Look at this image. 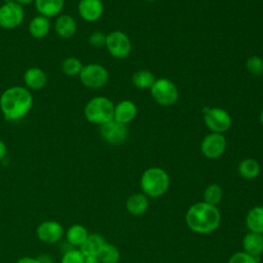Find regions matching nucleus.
Returning a JSON list of instances; mask_svg holds the SVG:
<instances>
[{"label":"nucleus","instance_id":"58836bf2","mask_svg":"<svg viewBox=\"0 0 263 263\" xmlns=\"http://www.w3.org/2000/svg\"><path fill=\"white\" fill-rule=\"evenodd\" d=\"M4 3H11V2H15V0H3Z\"/></svg>","mask_w":263,"mask_h":263},{"label":"nucleus","instance_id":"c85d7f7f","mask_svg":"<svg viewBox=\"0 0 263 263\" xmlns=\"http://www.w3.org/2000/svg\"><path fill=\"white\" fill-rule=\"evenodd\" d=\"M246 67H247V70L255 76L263 75V60L258 55L250 57L247 60Z\"/></svg>","mask_w":263,"mask_h":263},{"label":"nucleus","instance_id":"b1692460","mask_svg":"<svg viewBox=\"0 0 263 263\" xmlns=\"http://www.w3.org/2000/svg\"><path fill=\"white\" fill-rule=\"evenodd\" d=\"M238 174L247 180H252L260 175L261 167L259 162L254 158H246L238 164Z\"/></svg>","mask_w":263,"mask_h":263},{"label":"nucleus","instance_id":"1a4fd4ad","mask_svg":"<svg viewBox=\"0 0 263 263\" xmlns=\"http://www.w3.org/2000/svg\"><path fill=\"white\" fill-rule=\"evenodd\" d=\"M204 123L212 133L223 134L231 126V117L222 108H210L204 111Z\"/></svg>","mask_w":263,"mask_h":263},{"label":"nucleus","instance_id":"f03ea898","mask_svg":"<svg viewBox=\"0 0 263 263\" xmlns=\"http://www.w3.org/2000/svg\"><path fill=\"white\" fill-rule=\"evenodd\" d=\"M185 221L190 230L198 234L214 232L220 225L221 214L217 205L199 201L193 203L185 215Z\"/></svg>","mask_w":263,"mask_h":263},{"label":"nucleus","instance_id":"2eb2a0df","mask_svg":"<svg viewBox=\"0 0 263 263\" xmlns=\"http://www.w3.org/2000/svg\"><path fill=\"white\" fill-rule=\"evenodd\" d=\"M24 82L29 89L39 90L46 85L47 76L41 68L31 67L24 73Z\"/></svg>","mask_w":263,"mask_h":263},{"label":"nucleus","instance_id":"2f4dec72","mask_svg":"<svg viewBox=\"0 0 263 263\" xmlns=\"http://www.w3.org/2000/svg\"><path fill=\"white\" fill-rule=\"evenodd\" d=\"M107 35L101 31H95L88 36V43L95 48H102L106 46Z\"/></svg>","mask_w":263,"mask_h":263},{"label":"nucleus","instance_id":"e433bc0d","mask_svg":"<svg viewBox=\"0 0 263 263\" xmlns=\"http://www.w3.org/2000/svg\"><path fill=\"white\" fill-rule=\"evenodd\" d=\"M35 0H15V2H17L18 4H21V5H29V4H31L32 2H34Z\"/></svg>","mask_w":263,"mask_h":263},{"label":"nucleus","instance_id":"9d476101","mask_svg":"<svg viewBox=\"0 0 263 263\" xmlns=\"http://www.w3.org/2000/svg\"><path fill=\"white\" fill-rule=\"evenodd\" d=\"M100 134L105 142L110 145H121L125 142L128 136L126 124L120 123L116 120H111L101 125Z\"/></svg>","mask_w":263,"mask_h":263},{"label":"nucleus","instance_id":"4c0bfd02","mask_svg":"<svg viewBox=\"0 0 263 263\" xmlns=\"http://www.w3.org/2000/svg\"><path fill=\"white\" fill-rule=\"evenodd\" d=\"M260 122H261V124L263 125V110H262L261 113H260Z\"/></svg>","mask_w":263,"mask_h":263},{"label":"nucleus","instance_id":"f3484780","mask_svg":"<svg viewBox=\"0 0 263 263\" xmlns=\"http://www.w3.org/2000/svg\"><path fill=\"white\" fill-rule=\"evenodd\" d=\"M243 252L259 257L263 253V234L249 231L242 238Z\"/></svg>","mask_w":263,"mask_h":263},{"label":"nucleus","instance_id":"aec40b11","mask_svg":"<svg viewBox=\"0 0 263 263\" xmlns=\"http://www.w3.org/2000/svg\"><path fill=\"white\" fill-rule=\"evenodd\" d=\"M149 205L148 197L144 193L132 194L125 203L126 210L133 216H142L146 213Z\"/></svg>","mask_w":263,"mask_h":263},{"label":"nucleus","instance_id":"c9c22d12","mask_svg":"<svg viewBox=\"0 0 263 263\" xmlns=\"http://www.w3.org/2000/svg\"><path fill=\"white\" fill-rule=\"evenodd\" d=\"M84 263H101L98 256H85Z\"/></svg>","mask_w":263,"mask_h":263},{"label":"nucleus","instance_id":"4be33fe9","mask_svg":"<svg viewBox=\"0 0 263 263\" xmlns=\"http://www.w3.org/2000/svg\"><path fill=\"white\" fill-rule=\"evenodd\" d=\"M246 224L250 231L263 234V205H256L248 212Z\"/></svg>","mask_w":263,"mask_h":263},{"label":"nucleus","instance_id":"f257e3e1","mask_svg":"<svg viewBox=\"0 0 263 263\" xmlns=\"http://www.w3.org/2000/svg\"><path fill=\"white\" fill-rule=\"evenodd\" d=\"M33 107V96L27 87L11 86L6 88L0 97V110L8 121L24 118Z\"/></svg>","mask_w":263,"mask_h":263},{"label":"nucleus","instance_id":"412c9836","mask_svg":"<svg viewBox=\"0 0 263 263\" xmlns=\"http://www.w3.org/2000/svg\"><path fill=\"white\" fill-rule=\"evenodd\" d=\"M105 243L106 240L103 235L99 233H90L85 241L79 247V250L84 256H98Z\"/></svg>","mask_w":263,"mask_h":263},{"label":"nucleus","instance_id":"f704fd0d","mask_svg":"<svg viewBox=\"0 0 263 263\" xmlns=\"http://www.w3.org/2000/svg\"><path fill=\"white\" fill-rule=\"evenodd\" d=\"M15 263H38L36 258L33 257H23L21 259H18Z\"/></svg>","mask_w":263,"mask_h":263},{"label":"nucleus","instance_id":"393cba45","mask_svg":"<svg viewBox=\"0 0 263 263\" xmlns=\"http://www.w3.org/2000/svg\"><path fill=\"white\" fill-rule=\"evenodd\" d=\"M155 80L156 79L154 75L148 70H139L133 75V78H132L133 84L140 89L150 88L153 85Z\"/></svg>","mask_w":263,"mask_h":263},{"label":"nucleus","instance_id":"7c9ffc66","mask_svg":"<svg viewBox=\"0 0 263 263\" xmlns=\"http://www.w3.org/2000/svg\"><path fill=\"white\" fill-rule=\"evenodd\" d=\"M260 258L252 256L243 251L234 253L228 260V263H259Z\"/></svg>","mask_w":263,"mask_h":263},{"label":"nucleus","instance_id":"9b49d317","mask_svg":"<svg viewBox=\"0 0 263 263\" xmlns=\"http://www.w3.org/2000/svg\"><path fill=\"white\" fill-rule=\"evenodd\" d=\"M226 145V139L222 134L212 133L203 138L200 149L206 158L217 159L225 152Z\"/></svg>","mask_w":263,"mask_h":263},{"label":"nucleus","instance_id":"473e14b6","mask_svg":"<svg viewBox=\"0 0 263 263\" xmlns=\"http://www.w3.org/2000/svg\"><path fill=\"white\" fill-rule=\"evenodd\" d=\"M38 263H54L53 258L49 254H40L36 257Z\"/></svg>","mask_w":263,"mask_h":263},{"label":"nucleus","instance_id":"c756f323","mask_svg":"<svg viewBox=\"0 0 263 263\" xmlns=\"http://www.w3.org/2000/svg\"><path fill=\"white\" fill-rule=\"evenodd\" d=\"M85 256L80 250L75 248L63 253L61 263H84Z\"/></svg>","mask_w":263,"mask_h":263},{"label":"nucleus","instance_id":"6e6552de","mask_svg":"<svg viewBox=\"0 0 263 263\" xmlns=\"http://www.w3.org/2000/svg\"><path fill=\"white\" fill-rule=\"evenodd\" d=\"M106 47L116 59H125L132 50V43L127 35L121 31H113L107 35Z\"/></svg>","mask_w":263,"mask_h":263},{"label":"nucleus","instance_id":"a878e982","mask_svg":"<svg viewBox=\"0 0 263 263\" xmlns=\"http://www.w3.org/2000/svg\"><path fill=\"white\" fill-rule=\"evenodd\" d=\"M98 258L101 263H118L120 260V252L114 245L106 242L98 254Z\"/></svg>","mask_w":263,"mask_h":263},{"label":"nucleus","instance_id":"72a5a7b5","mask_svg":"<svg viewBox=\"0 0 263 263\" xmlns=\"http://www.w3.org/2000/svg\"><path fill=\"white\" fill-rule=\"evenodd\" d=\"M6 153H7V147L5 143L2 140H0V160H2L6 156Z\"/></svg>","mask_w":263,"mask_h":263},{"label":"nucleus","instance_id":"423d86ee","mask_svg":"<svg viewBox=\"0 0 263 263\" xmlns=\"http://www.w3.org/2000/svg\"><path fill=\"white\" fill-rule=\"evenodd\" d=\"M152 98L161 106H172L179 98V91L176 84L166 78L156 79L150 87Z\"/></svg>","mask_w":263,"mask_h":263},{"label":"nucleus","instance_id":"20e7f679","mask_svg":"<svg viewBox=\"0 0 263 263\" xmlns=\"http://www.w3.org/2000/svg\"><path fill=\"white\" fill-rule=\"evenodd\" d=\"M114 104L106 97H95L84 107V116L92 124L103 125L114 119Z\"/></svg>","mask_w":263,"mask_h":263},{"label":"nucleus","instance_id":"dca6fc26","mask_svg":"<svg viewBox=\"0 0 263 263\" xmlns=\"http://www.w3.org/2000/svg\"><path fill=\"white\" fill-rule=\"evenodd\" d=\"M55 33L64 39H69L76 34L77 24L75 18L70 14H62L54 22Z\"/></svg>","mask_w":263,"mask_h":263},{"label":"nucleus","instance_id":"cd10ccee","mask_svg":"<svg viewBox=\"0 0 263 263\" xmlns=\"http://www.w3.org/2000/svg\"><path fill=\"white\" fill-rule=\"evenodd\" d=\"M223 197V190L218 184L209 185L203 191V201L213 205H217Z\"/></svg>","mask_w":263,"mask_h":263},{"label":"nucleus","instance_id":"ea45409f","mask_svg":"<svg viewBox=\"0 0 263 263\" xmlns=\"http://www.w3.org/2000/svg\"><path fill=\"white\" fill-rule=\"evenodd\" d=\"M147 1H155V0H147Z\"/></svg>","mask_w":263,"mask_h":263},{"label":"nucleus","instance_id":"0eeeda50","mask_svg":"<svg viewBox=\"0 0 263 263\" xmlns=\"http://www.w3.org/2000/svg\"><path fill=\"white\" fill-rule=\"evenodd\" d=\"M25 18L23 5L17 2L3 3L0 6V27L5 30L17 28Z\"/></svg>","mask_w":263,"mask_h":263},{"label":"nucleus","instance_id":"4468645a","mask_svg":"<svg viewBox=\"0 0 263 263\" xmlns=\"http://www.w3.org/2000/svg\"><path fill=\"white\" fill-rule=\"evenodd\" d=\"M138 113L136 104L130 100H123L114 106V120L127 124L133 121Z\"/></svg>","mask_w":263,"mask_h":263},{"label":"nucleus","instance_id":"a211bd4d","mask_svg":"<svg viewBox=\"0 0 263 263\" xmlns=\"http://www.w3.org/2000/svg\"><path fill=\"white\" fill-rule=\"evenodd\" d=\"M34 2L39 14L48 18L57 16L65 4V0H35Z\"/></svg>","mask_w":263,"mask_h":263},{"label":"nucleus","instance_id":"7ed1b4c3","mask_svg":"<svg viewBox=\"0 0 263 263\" xmlns=\"http://www.w3.org/2000/svg\"><path fill=\"white\" fill-rule=\"evenodd\" d=\"M140 185L143 193L147 197L157 198L167 191L170 187V177L161 167H149L143 173Z\"/></svg>","mask_w":263,"mask_h":263},{"label":"nucleus","instance_id":"39448f33","mask_svg":"<svg viewBox=\"0 0 263 263\" xmlns=\"http://www.w3.org/2000/svg\"><path fill=\"white\" fill-rule=\"evenodd\" d=\"M81 83L88 88H102L109 80V73L107 69L100 64H87L82 67L79 73Z\"/></svg>","mask_w":263,"mask_h":263},{"label":"nucleus","instance_id":"f8f14e48","mask_svg":"<svg viewBox=\"0 0 263 263\" xmlns=\"http://www.w3.org/2000/svg\"><path fill=\"white\" fill-rule=\"evenodd\" d=\"M36 234L39 240L45 243H55L63 237L64 227L58 221L46 220L38 225Z\"/></svg>","mask_w":263,"mask_h":263},{"label":"nucleus","instance_id":"ddd939ff","mask_svg":"<svg viewBox=\"0 0 263 263\" xmlns=\"http://www.w3.org/2000/svg\"><path fill=\"white\" fill-rule=\"evenodd\" d=\"M77 9L84 21L92 23L103 15L104 4L102 0H80Z\"/></svg>","mask_w":263,"mask_h":263},{"label":"nucleus","instance_id":"bb28decb","mask_svg":"<svg viewBox=\"0 0 263 263\" xmlns=\"http://www.w3.org/2000/svg\"><path fill=\"white\" fill-rule=\"evenodd\" d=\"M82 63L78 58L69 57L66 58L61 65L62 72L67 76H76L79 75L80 71L82 70Z\"/></svg>","mask_w":263,"mask_h":263},{"label":"nucleus","instance_id":"6ab92c4d","mask_svg":"<svg viewBox=\"0 0 263 263\" xmlns=\"http://www.w3.org/2000/svg\"><path fill=\"white\" fill-rule=\"evenodd\" d=\"M29 33L35 39H42L47 36L50 30L49 18L43 15H37L33 17L28 26Z\"/></svg>","mask_w":263,"mask_h":263},{"label":"nucleus","instance_id":"5701e85b","mask_svg":"<svg viewBox=\"0 0 263 263\" xmlns=\"http://www.w3.org/2000/svg\"><path fill=\"white\" fill-rule=\"evenodd\" d=\"M87 229L81 224H74L66 231L67 242L72 247H80L88 236Z\"/></svg>","mask_w":263,"mask_h":263}]
</instances>
